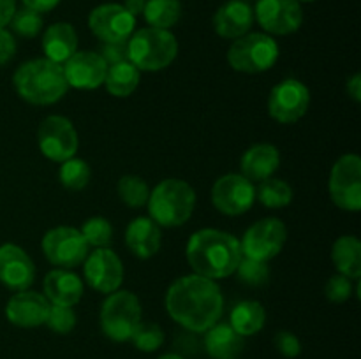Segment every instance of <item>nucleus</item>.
I'll return each mask as SVG.
<instances>
[{
	"mask_svg": "<svg viewBox=\"0 0 361 359\" xmlns=\"http://www.w3.org/2000/svg\"><path fill=\"white\" fill-rule=\"evenodd\" d=\"M256 201V187L242 175H224L212 189V203L221 213L236 217L252 208Z\"/></svg>",
	"mask_w": 361,
	"mask_h": 359,
	"instance_id": "13",
	"label": "nucleus"
},
{
	"mask_svg": "<svg viewBox=\"0 0 361 359\" xmlns=\"http://www.w3.org/2000/svg\"><path fill=\"white\" fill-rule=\"evenodd\" d=\"M243 2H250V0H243Z\"/></svg>",
	"mask_w": 361,
	"mask_h": 359,
	"instance_id": "48",
	"label": "nucleus"
},
{
	"mask_svg": "<svg viewBox=\"0 0 361 359\" xmlns=\"http://www.w3.org/2000/svg\"><path fill=\"white\" fill-rule=\"evenodd\" d=\"M35 278V266L21 246L6 243L0 246V282L13 291H27Z\"/></svg>",
	"mask_w": 361,
	"mask_h": 359,
	"instance_id": "18",
	"label": "nucleus"
},
{
	"mask_svg": "<svg viewBox=\"0 0 361 359\" xmlns=\"http://www.w3.org/2000/svg\"><path fill=\"white\" fill-rule=\"evenodd\" d=\"M39 150L53 162H63L74 157L80 146V137L69 118L60 115L46 116L37 129Z\"/></svg>",
	"mask_w": 361,
	"mask_h": 359,
	"instance_id": "11",
	"label": "nucleus"
},
{
	"mask_svg": "<svg viewBox=\"0 0 361 359\" xmlns=\"http://www.w3.org/2000/svg\"><path fill=\"white\" fill-rule=\"evenodd\" d=\"M279 165H281V153L274 144L268 143L250 146L240 162L242 176H245L250 182H263V180L271 178Z\"/></svg>",
	"mask_w": 361,
	"mask_h": 359,
	"instance_id": "22",
	"label": "nucleus"
},
{
	"mask_svg": "<svg viewBox=\"0 0 361 359\" xmlns=\"http://www.w3.org/2000/svg\"><path fill=\"white\" fill-rule=\"evenodd\" d=\"M51 303L34 291H20L7 301L6 317L18 327H37L46 322Z\"/></svg>",
	"mask_w": 361,
	"mask_h": 359,
	"instance_id": "19",
	"label": "nucleus"
},
{
	"mask_svg": "<svg viewBox=\"0 0 361 359\" xmlns=\"http://www.w3.org/2000/svg\"><path fill=\"white\" fill-rule=\"evenodd\" d=\"M288 239V229L279 218H263L250 225L240 241L242 256L249 259L268 263L282 252Z\"/></svg>",
	"mask_w": 361,
	"mask_h": 359,
	"instance_id": "8",
	"label": "nucleus"
},
{
	"mask_svg": "<svg viewBox=\"0 0 361 359\" xmlns=\"http://www.w3.org/2000/svg\"><path fill=\"white\" fill-rule=\"evenodd\" d=\"M182 14V6L178 0H147L143 16L147 23L154 28L169 30Z\"/></svg>",
	"mask_w": 361,
	"mask_h": 359,
	"instance_id": "29",
	"label": "nucleus"
},
{
	"mask_svg": "<svg viewBox=\"0 0 361 359\" xmlns=\"http://www.w3.org/2000/svg\"><path fill=\"white\" fill-rule=\"evenodd\" d=\"M204 333V348L212 359H238L242 355L245 341L229 324L217 322Z\"/></svg>",
	"mask_w": 361,
	"mask_h": 359,
	"instance_id": "24",
	"label": "nucleus"
},
{
	"mask_svg": "<svg viewBox=\"0 0 361 359\" xmlns=\"http://www.w3.org/2000/svg\"><path fill=\"white\" fill-rule=\"evenodd\" d=\"M126 243L134 256L140 259H150L161 248V225L155 224L150 217L134 218L127 225Z\"/></svg>",
	"mask_w": 361,
	"mask_h": 359,
	"instance_id": "21",
	"label": "nucleus"
},
{
	"mask_svg": "<svg viewBox=\"0 0 361 359\" xmlns=\"http://www.w3.org/2000/svg\"><path fill=\"white\" fill-rule=\"evenodd\" d=\"M274 344L275 348L288 359L298 358L300 352H302V344H300L298 336L291 331H279L274 338Z\"/></svg>",
	"mask_w": 361,
	"mask_h": 359,
	"instance_id": "39",
	"label": "nucleus"
},
{
	"mask_svg": "<svg viewBox=\"0 0 361 359\" xmlns=\"http://www.w3.org/2000/svg\"><path fill=\"white\" fill-rule=\"evenodd\" d=\"M279 58V44L268 34H245L228 49V62L238 73L257 74L271 69Z\"/></svg>",
	"mask_w": 361,
	"mask_h": 359,
	"instance_id": "7",
	"label": "nucleus"
},
{
	"mask_svg": "<svg viewBox=\"0 0 361 359\" xmlns=\"http://www.w3.org/2000/svg\"><path fill=\"white\" fill-rule=\"evenodd\" d=\"M254 23V11L249 2L228 0L217 9L214 16V28L221 37L238 39L249 34Z\"/></svg>",
	"mask_w": 361,
	"mask_h": 359,
	"instance_id": "20",
	"label": "nucleus"
},
{
	"mask_svg": "<svg viewBox=\"0 0 361 359\" xmlns=\"http://www.w3.org/2000/svg\"><path fill=\"white\" fill-rule=\"evenodd\" d=\"M108 63L99 53L76 51L63 65L67 84L80 90H94L104 84Z\"/></svg>",
	"mask_w": 361,
	"mask_h": 359,
	"instance_id": "17",
	"label": "nucleus"
},
{
	"mask_svg": "<svg viewBox=\"0 0 361 359\" xmlns=\"http://www.w3.org/2000/svg\"><path fill=\"white\" fill-rule=\"evenodd\" d=\"M166 310L182 327L204 333L221 320L224 298L215 280L196 273L187 275L173 282L168 289Z\"/></svg>",
	"mask_w": 361,
	"mask_h": 359,
	"instance_id": "1",
	"label": "nucleus"
},
{
	"mask_svg": "<svg viewBox=\"0 0 361 359\" xmlns=\"http://www.w3.org/2000/svg\"><path fill=\"white\" fill-rule=\"evenodd\" d=\"M298 2H314V0H298Z\"/></svg>",
	"mask_w": 361,
	"mask_h": 359,
	"instance_id": "47",
	"label": "nucleus"
},
{
	"mask_svg": "<svg viewBox=\"0 0 361 359\" xmlns=\"http://www.w3.org/2000/svg\"><path fill=\"white\" fill-rule=\"evenodd\" d=\"M130 341L134 344V347L141 352H155L157 348H161V345L164 344V331L161 329V326L155 322H143L141 320L140 326L134 331Z\"/></svg>",
	"mask_w": 361,
	"mask_h": 359,
	"instance_id": "34",
	"label": "nucleus"
},
{
	"mask_svg": "<svg viewBox=\"0 0 361 359\" xmlns=\"http://www.w3.org/2000/svg\"><path fill=\"white\" fill-rule=\"evenodd\" d=\"M348 94L355 102L361 101V74H355L351 80L348 81Z\"/></svg>",
	"mask_w": 361,
	"mask_h": 359,
	"instance_id": "44",
	"label": "nucleus"
},
{
	"mask_svg": "<svg viewBox=\"0 0 361 359\" xmlns=\"http://www.w3.org/2000/svg\"><path fill=\"white\" fill-rule=\"evenodd\" d=\"M60 0H23L25 7L35 11V13H49L51 9H55L59 6Z\"/></svg>",
	"mask_w": 361,
	"mask_h": 359,
	"instance_id": "43",
	"label": "nucleus"
},
{
	"mask_svg": "<svg viewBox=\"0 0 361 359\" xmlns=\"http://www.w3.org/2000/svg\"><path fill=\"white\" fill-rule=\"evenodd\" d=\"M240 280L250 287H261V285L268 284L270 280V267L267 263L261 260L249 259V257H242L238 267H236Z\"/></svg>",
	"mask_w": 361,
	"mask_h": 359,
	"instance_id": "35",
	"label": "nucleus"
},
{
	"mask_svg": "<svg viewBox=\"0 0 361 359\" xmlns=\"http://www.w3.org/2000/svg\"><path fill=\"white\" fill-rule=\"evenodd\" d=\"M42 49L46 58L63 63L78 51V35L73 25L55 23L42 35Z\"/></svg>",
	"mask_w": 361,
	"mask_h": 359,
	"instance_id": "25",
	"label": "nucleus"
},
{
	"mask_svg": "<svg viewBox=\"0 0 361 359\" xmlns=\"http://www.w3.org/2000/svg\"><path fill=\"white\" fill-rule=\"evenodd\" d=\"M150 218L162 227H178L192 215L196 192L183 180L168 178L159 183L148 197Z\"/></svg>",
	"mask_w": 361,
	"mask_h": 359,
	"instance_id": "4",
	"label": "nucleus"
},
{
	"mask_svg": "<svg viewBox=\"0 0 361 359\" xmlns=\"http://www.w3.org/2000/svg\"><path fill=\"white\" fill-rule=\"evenodd\" d=\"M16 13V0H0V28L11 23Z\"/></svg>",
	"mask_w": 361,
	"mask_h": 359,
	"instance_id": "42",
	"label": "nucleus"
},
{
	"mask_svg": "<svg viewBox=\"0 0 361 359\" xmlns=\"http://www.w3.org/2000/svg\"><path fill=\"white\" fill-rule=\"evenodd\" d=\"M129 62L140 70H157L171 65L178 55V42L169 30L162 28H141L127 39Z\"/></svg>",
	"mask_w": 361,
	"mask_h": 359,
	"instance_id": "5",
	"label": "nucleus"
},
{
	"mask_svg": "<svg viewBox=\"0 0 361 359\" xmlns=\"http://www.w3.org/2000/svg\"><path fill=\"white\" fill-rule=\"evenodd\" d=\"M44 292L51 305L74 306L83 296V282L73 271L56 267L46 275Z\"/></svg>",
	"mask_w": 361,
	"mask_h": 359,
	"instance_id": "23",
	"label": "nucleus"
},
{
	"mask_svg": "<svg viewBox=\"0 0 361 359\" xmlns=\"http://www.w3.org/2000/svg\"><path fill=\"white\" fill-rule=\"evenodd\" d=\"M11 27L21 37L32 39L42 30V18L41 14L35 13V11L28 9V7H23V9L16 11L11 20Z\"/></svg>",
	"mask_w": 361,
	"mask_h": 359,
	"instance_id": "36",
	"label": "nucleus"
},
{
	"mask_svg": "<svg viewBox=\"0 0 361 359\" xmlns=\"http://www.w3.org/2000/svg\"><path fill=\"white\" fill-rule=\"evenodd\" d=\"M14 53H16V41L6 28H0V65H6Z\"/></svg>",
	"mask_w": 361,
	"mask_h": 359,
	"instance_id": "41",
	"label": "nucleus"
},
{
	"mask_svg": "<svg viewBox=\"0 0 361 359\" xmlns=\"http://www.w3.org/2000/svg\"><path fill=\"white\" fill-rule=\"evenodd\" d=\"M331 260L338 273L348 278L361 277V241L356 236H341L331 248Z\"/></svg>",
	"mask_w": 361,
	"mask_h": 359,
	"instance_id": "27",
	"label": "nucleus"
},
{
	"mask_svg": "<svg viewBox=\"0 0 361 359\" xmlns=\"http://www.w3.org/2000/svg\"><path fill=\"white\" fill-rule=\"evenodd\" d=\"M141 303L129 291H115L108 294L101 308V329L109 340L129 341L141 322Z\"/></svg>",
	"mask_w": 361,
	"mask_h": 359,
	"instance_id": "6",
	"label": "nucleus"
},
{
	"mask_svg": "<svg viewBox=\"0 0 361 359\" xmlns=\"http://www.w3.org/2000/svg\"><path fill=\"white\" fill-rule=\"evenodd\" d=\"M309 104V88L295 77H286L271 88L268 97V113L281 123H295L305 116Z\"/></svg>",
	"mask_w": 361,
	"mask_h": 359,
	"instance_id": "12",
	"label": "nucleus"
},
{
	"mask_svg": "<svg viewBox=\"0 0 361 359\" xmlns=\"http://www.w3.org/2000/svg\"><path fill=\"white\" fill-rule=\"evenodd\" d=\"M85 280L95 291L111 294L118 291L123 282V264L113 250L97 248L88 253L83 266Z\"/></svg>",
	"mask_w": 361,
	"mask_h": 359,
	"instance_id": "16",
	"label": "nucleus"
},
{
	"mask_svg": "<svg viewBox=\"0 0 361 359\" xmlns=\"http://www.w3.org/2000/svg\"><path fill=\"white\" fill-rule=\"evenodd\" d=\"M88 27L101 42L127 41L134 34L136 18L120 4H102L90 13Z\"/></svg>",
	"mask_w": 361,
	"mask_h": 359,
	"instance_id": "14",
	"label": "nucleus"
},
{
	"mask_svg": "<svg viewBox=\"0 0 361 359\" xmlns=\"http://www.w3.org/2000/svg\"><path fill=\"white\" fill-rule=\"evenodd\" d=\"M264 322H267L264 306L261 305L259 301H254V299L240 301L238 305L231 310V317H229V326H231L236 333L242 334L243 338L259 333V331L263 329Z\"/></svg>",
	"mask_w": 361,
	"mask_h": 359,
	"instance_id": "26",
	"label": "nucleus"
},
{
	"mask_svg": "<svg viewBox=\"0 0 361 359\" xmlns=\"http://www.w3.org/2000/svg\"><path fill=\"white\" fill-rule=\"evenodd\" d=\"M88 248L90 246L80 229L66 225L49 229L42 238V252L46 259L62 270H71L83 264L88 256Z\"/></svg>",
	"mask_w": 361,
	"mask_h": 359,
	"instance_id": "10",
	"label": "nucleus"
},
{
	"mask_svg": "<svg viewBox=\"0 0 361 359\" xmlns=\"http://www.w3.org/2000/svg\"><path fill=\"white\" fill-rule=\"evenodd\" d=\"M324 294L331 303H344L351 298L353 294V282L351 278L344 275H334L324 285Z\"/></svg>",
	"mask_w": 361,
	"mask_h": 359,
	"instance_id": "38",
	"label": "nucleus"
},
{
	"mask_svg": "<svg viewBox=\"0 0 361 359\" xmlns=\"http://www.w3.org/2000/svg\"><path fill=\"white\" fill-rule=\"evenodd\" d=\"M90 165L83 160V158H67L62 162L59 171L60 183L69 190H81L88 185L90 182Z\"/></svg>",
	"mask_w": 361,
	"mask_h": 359,
	"instance_id": "32",
	"label": "nucleus"
},
{
	"mask_svg": "<svg viewBox=\"0 0 361 359\" xmlns=\"http://www.w3.org/2000/svg\"><path fill=\"white\" fill-rule=\"evenodd\" d=\"M240 241L219 229H201L187 243V260L196 275L210 280L233 275L242 260Z\"/></svg>",
	"mask_w": 361,
	"mask_h": 359,
	"instance_id": "2",
	"label": "nucleus"
},
{
	"mask_svg": "<svg viewBox=\"0 0 361 359\" xmlns=\"http://www.w3.org/2000/svg\"><path fill=\"white\" fill-rule=\"evenodd\" d=\"M81 234L87 239L88 246L106 248L113 241V225L104 217H92L81 227Z\"/></svg>",
	"mask_w": 361,
	"mask_h": 359,
	"instance_id": "33",
	"label": "nucleus"
},
{
	"mask_svg": "<svg viewBox=\"0 0 361 359\" xmlns=\"http://www.w3.org/2000/svg\"><path fill=\"white\" fill-rule=\"evenodd\" d=\"M99 55L102 56L108 65H115V63L127 62L129 60V49H127V41L118 42H102Z\"/></svg>",
	"mask_w": 361,
	"mask_h": 359,
	"instance_id": "40",
	"label": "nucleus"
},
{
	"mask_svg": "<svg viewBox=\"0 0 361 359\" xmlns=\"http://www.w3.org/2000/svg\"><path fill=\"white\" fill-rule=\"evenodd\" d=\"M145 4H147V0H126V2H123V7H126L127 13H130L136 18L137 14H143Z\"/></svg>",
	"mask_w": 361,
	"mask_h": 359,
	"instance_id": "45",
	"label": "nucleus"
},
{
	"mask_svg": "<svg viewBox=\"0 0 361 359\" xmlns=\"http://www.w3.org/2000/svg\"><path fill=\"white\" fill-rule=\"evenodd\" d=\"M118 196L129 208H143L150 197L147 182L136 175H126L118 180Z\"/></svg>",
	"mask_w": 361,
	"mask_h": 359,
	"instance_id": "31",
	"label": "nucleus"
},
{
	"mask_svg": "<svg viewBox=\"0 0 361 359\" xmlns=\"http://www.w3.org/2000/svg\"><path fill=\"white\" fill-rule=\"evenodd\" d=\"M330 197L341 210H361V158L348 153L338 158L331 168L328 182Z\"/></svg>",
	"mask_w": 361,
	"mask_h": 359,
	"instance_id": "9",
	"label": "nucleus"
},
{
	"mask_svg": "<svg viewBox=\"0 0 361 359\" xmlns=\"http://www.w3.org/2000/svg\"><path fill=\"white\" fill-rule=\"evenodd\" d=\"M256 197L261 204H264L270 210L286 208L293 201V189L288 182L279 178H268L259 182L256 190Z\"/></svg>",
	"mask_w": 361,
	"mask_h": 359,
	"instance_id": "30",
	"label": "nucleus"
},
{
	"mask_svg": "<svg viewBox=\"0 0 361 359\" xmlns=\"http://www.w3.org/2000/svg\"><path fill=\"white\" fill-rule=\"evenodd\" d=\"M13 83L18 95L35 106L55 104L69 88L62 63L48 58H34L21 63L14 73Z\"/></svg>",
	"mask_w": 361,
	"mask_h": 359,
	"instance_id": "3",
	"label": "nucleus"
},
{
	"mask_svg": "<svg viewBox=\"0 0 361 359\" xmlns=\"http://www.w3.org/2000/svg\"><path fill=\"white\" fill-rule=\"evenodd\" d=\"M46 326L59 334H67L76 326V313L73 306L51 305L49 306L48 317H46Z\"/></svg>",
	"mask_w": 361,
	"mask_h": 359,
	"instance_id": "37",
	"label": "nucleus"
},
{
	"mask_svg": "<svg viewBox=\"0 0 361 359\" xmlns=\"http://www.w3.org/2000/svg\"><path fill=\"white\" fill-rule=\"evenodd\" d=\"M104 84L113 97H129L140 84V69L129 60L109 65L106 70Z\"/></svg>",
	"mask_w": 361,
	"mask_h": 359,
	"instance_id": "28",
	"label": "nucleus"
},
{
	"mask_svg": "<svg viewBox=\"0 0 361 359\" xmlns=\"http://www.w3.org/2000/svg\"><path fill=\"white\" fill-rule=\"evenodd\" d=\"M254 18L274 35H289L303 23V11L298 0H257Z\"/></svg>",
	"mask_w": 361,
	"mask_h": 359,
	"instance_id": "15",
	"label": "nucleus"
},
{
	"mask_svg": "<svg viewBox=\"0 0 361 359\" xmlns=\"http://www.w3.org/2000/svg\"><path fill=\"white\" fill-rule=\"evenodd\" d=\"M159 359H183L182 355H178V354H173V352H169V354H164V355H161V358Z\"/></svg>",
	"mask_w": 361,
	"mask_h": 359,
	"instance_id": "46",
	"label": "nucleus"
}]
</instances>
